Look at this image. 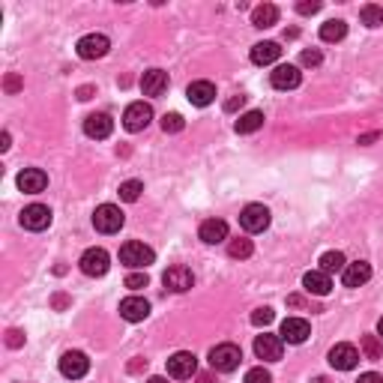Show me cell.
Wrapping results in <instances>:
<instances>
[{
  "instance_id": "5b68a950",
  "label": "cell",
  "mask_w": 383,
  "mask_h": 383,
  "mask_svg": "<svg viewBox=\"0 0 383 383\" xmlns=\"http://www.w3.org/2000/svg\"><path fill=\"white\" fill-rule=\"evenodd\" d=\"M78 267H81L84 276L99 279V276H105V272H108V267H111V258H108L105 249H96V245H93V249H87L84 254H81Z\"/></svg>"
},
{
  "instance_id": "ab89813d",
  "label": "cell",
  "mask_w": 383,
  "mask_h": 383,
  "mask_svg": "<svg viewBox=\"0 0 383 383\" xmlns=\"http://www.w3.org/2000/svg\"><path fill=\"white\" fill-rule=\"evenodd\" d=\"M3 87H6V93H18V90H21V78H18V75H6Z\"/></svg>"
},
{
  "instance_id": "f6af8a7d",
  "label": "cell",
  "mask_w": 383,
  "mask_h": 383,
  "mask_svg": "<svg viewBox=\"0 0 383 383\" xmlns=\"http://www.w3.org/2000/svg\"><path fill=\"white\" fill-rule=\"evenodd\" d=\"M377 141V132H368V135H359V144H371Z\"/></svg>"
},
{
  "instance_id": "ffe728a7",
  "label": "cell",
  "mask_w": 383,
  "mask_h": 383,
  "mask_svg": "<svg viewBox=\"0 0 383 383\" xmlns=\"http://www.w3.org/2000/svg\"><path fill=\"white\" fill-rule=\"evenodd\" d=\"M198 236L204 240L207 245H218L227 240V222H222V218H207V222H200V231Z\"/></svg>"
},
{
  "instance_id": "d590c367",
  "label": "cell",
  "mask_w": 383,
  "mask_h": 383,
  "mask_svg": "<svg viewBox=\"0 0 383 383\" xmlns=\"http://www.w3.org/2000/svg\"><path fill=\"white\" fill-rule=\"evenodd\" d=\"M150 285V279H147V272H129V276H126V288L129 290H141V288H147Z\"/></svg>"
},
{
  "instance_id": "484cf974",
  "label": "cell",
  "mask_w": 383,
  "mask_h": 383,
  "mask_svg": "<svg viewBox=\"0 0 383 383\" xmlns=\"http://www.w3.org/2000/svg\"><path fill=\"white\" fill-rule=\"evenodd\" d=\"M261 126H263V111H245V114H240L234 129L240 135H252V132H258Z\"/></svg>"
},
{
  "instance_id": "9c48e42d",
  "label": "cell",
  "mask_w": 383,
  "mask_h": 383,
  "mask_svg": "<svg viewBox=\"0 0 383 383\" xmlns=\"http://www.w3.org/2000/svg\"><path fill=\"white\" fill-rule=\"evenodd\" d=\"M90 371V359H87V353H81V351H69V353H63L60 357V375L63 377H69V380H81Z\"/></svg>"
},
{
  "instance_id": "83f0119b",
  "label": "cell",
  "mask_w": 383,
  "mask_h": 383,
  "mask_svg": "<svg viewBox=\"0 0 383 383\" xmlns=\"http://www.w3.org/2000/svg\"><path fill=\"white\" fill-rule=\"evenodd\" d=\"M344 267H348V261H344L342 252H324L321 254V270L326 272V276H333V272H344Z\"/></svg>"
},
{
  "instance_id": "7c38bea8",
  "label": "cell",
  "mask_w": 383,
  "mask_h": 383,
  "mask_svg": "<svg viewBox=\"0 0 383 383\" xmlns=\"http://www.w3.org/2000/svg\"><path fill=\"white\" fill-rule=\"evenodd\" d=\"M162 285L168 290H174V294H186V290L195 285V276H192V270L183 267V263H177V267H168L165 276H162Z\"/></svg>"
},
{
  "instance_id": "7bdbcfd3",
  "label": "cell",
  "mask_w": 383,
  "mask_h": 383,
  "mask_svg": "<svg viewBox=\"0 0 383 383\" xmlns=\"http://www.w3.org/2000/svg\"><path fill=\"white\" fill-rule=\"evenodd\" d=\"M9 348H18V344H21V333H18V330H9Z\"/></svg>"
},
{
  "instance_id": "8fae6325",
  "label": "cell",
  "mask_w": 383,
  "mask_h": 383,
  "mask_svg": "<svg viewBox=\"0 0 383 383\" xmlns=\"http://www.w3.org/2000/svg\"><path fill=\"white\" fill-rule=\"evenodd\" d=\"M299 81H303V72H299V66H294V63H281V66L270 72V84L276 90H297Z\"/></svg>"
},
{
  "instance_id": "8d00e7d4",
  "label": "cell",
  "mask_w": 383,
  "mask_h": 383,
  "mask_svg": "<svg viewBox=\"0 0 383 383\" xmlns=\"http://www.w3.org/2000/svg\"><path fill=\"white\" fill-rule=\"evenodd\" d=\"M299 63H303V66H321V63H324V54L317 51V48H306L303 54H299Z\"/></svg>"
},
{
  "instance_id": "7a4b0ae2",
  "label": "cell",
  "mask_w": 383,
  "mask_h": 383,
  "mask_svg": "<svg viewBox=\"0 0 383 383\" xmlns=\"http://www.w3.org/2000/svg\"><path fill=\"white\" fill-rule=\"evenodd\" d=\"M153 261H156V252L138 240H129L120 245V263H126L129 270H147Z\"/></svg>"
},
{
  "instance_id": "e575fe53",
  "label": "cell",
  "mask_w": 383,
  "mask_h": 383,
  "mask_svg": "<svg viewBox=\"0 0 383 383\" xmlns=\"http://www.w3.org/2000/svg\"><path fill=\"white\" fill-rule=\"evenodd\" d=\"M245 383H272V375L263 366H258V368L245 371Z\"/></svg>"
},
{
  "instance_id": "7402d4cb",
  "label": "cell",
  "mask_w": 383,
  "mask_h": 383,
  "mask_svg": "<svg viewBox=\"0 0 383 383\" xmlns=\"http://www.w3.org/2000/svg\"><path fill=\"white\" fill-rule=\"evenodd\" d=\"M186 96H189L192 105L207 108L216 99V84H213V81H192L189 90H186Z\"/></svg>"
},
{
  "instance_id": "5bb4252c",
  "label": "cell",
  "mask_w": 383,
  "mask_h": 383,
  "mask_svg": "<svg viewBox=\"0 0 383 383\" xmlns=\"http://www.w3.org/2000/svg\"><path fill=\"white\" fill-rule=\"evenodd\" d=\"M15 183L24 195H39V192H45V186H48V174H45L42 168H24Z\"/></svg>"
},
{
  "instance_id": "d4e9b609",
  "label": "cell",
  "mask_w": 383,
  "mask_h": 383,
  "mask_svg": "<svg viewBox=\"0 0 383 383\" xmlns=\"http://www.w3.org/2000/svg\"><path fill=\"white\" fill-rule=\"evenodd\" d=\"M279 21V6H272V3H261V6H254L252 9V24L254 27H272Z\"/></svg>"
},
{
  "instance_id": "52a82bcc",
  "label": "cell",
  "mask_w": 383,
  "mask_h": 383,
  "mask_svg": "<svg viewBox=\"0 0 383 383\" xmlns=\"http://www.w3.org/2000/svg\"><path fill=\"white\" fill-rule=\"evenodd\" d=\"M153 120V108L147 102H132L129 108L123 111V126L126 132H144Z\"/></svg>"
},
{
  "instance_id": "f546056e",
  "label": "cell",
  "mask_w": 383,
  "mask_h": 383,
  "mask_svg": "<svg viewBox=\"0 0 383 383\" xmlns=\"http://www.w3.org/2000/svg\"><path fill=\"white\" fill-rule=\"evenodd\" d=\"M252 252H254V245H252V240H245V236L227 243V254H231V258H236V261H245Z\"/></svg>"
},
{
  "instance_id": "30bf717a",
  "label": "cell",
  "mask_w": 383,
  "mask_h": 383,
  "mask_svg": "<svg viewBox=\"0 0 383 383\" xmlns=\"http://www.w3.org/2000/svg\"><path fill=\"white\" fill-rule=\"evenodd\" d=\"M281 351H285V342H281V335H270L263 333L254 339V357L263 359V362H279L281 359Z\"/></svg>"
},
{
  "instance_id": "b9f144b4",
  "label": "cell",
  "mask_w": 383,
  "mask_h": 383,
  "mask_svg": "<svg viewBox=\"0 0 383 383\" xmlns=\"http://www.w3.org/2000/svg\"><path fill=\"white\" fill-rule=\"evenodd\" d=\"M144 368H147V359H132V362H129V371H132V375H138V371H144Z\"/></svg>"
},
{
  "instance_id": "7dc6e473",
  "label": "cell",
  "mask_w": 383,
  "mask_h": 383,
  "mask_svg": "<svg viewBox=\"0 0 383 383\" xmlns=\"http://www.w3.org/2000/svg\"><path fill=\"white\" fill-rule=\"evenodd\" d=\"M198 383H213V377H209V375H200V377H198Z\"/></svg>"
},
{
  "instance_id": "6da1fadb",
  "label": "cell",
  "mask_w": 383,
  "mask_h": 383,
  "mask_svg": "<svg viewBox=\"0 0 383 383\" xmlns=\"http://www.w3.org/2000/svg\"><path fill=\"white\" fill-rule=\"evenodd\" d=\"M243 362V351L236 348V344L225 342V344H216L213 351H209V366L216 371H222V375H231V371L240 368Z\"/></svg>"
},
{
  "instance_id": "c3c4849f",
  "label": "cell",
  "mask_w": 383,
  "mask_h": 383,
  "mask_svg": "<svg viewBox=\"0 0 383 383\" xmlns=\"http://www.w3.org/2000/svg\"><path fill=\"white\" fill-rule=\"evenodd\" d=\"M147 383H168V380H165V377H150Z\"/></svg>"
},
{
  "instance_id": "e0dca14e",
  "label": "cell",
  "mask_w": 383,
  "mask_h": 383,
  "mask_svg": "<svg viewBox=\"0 0 383 383\" xmlns=\"http://www.w3.org/2000/svg\"><path fill=\"white\" fill-rule=\"evenodd\" d=\"M111 132H114V120H111L108 114H102V111H99V114H90L87 120H84V135H87V138L105 141Z\"/></svg>"
},
{
  "instance_id": "bcb514c9",
  "label": "cell",
  "mask_w": 383,
  "mask_h": 383,
  "mask_svg": "<svg viewBox=\"0 0 383 383\" xmlns=\"http://www.w3.org/2000/svg\"><path fill=\"white\" fill-rule=\"evenodd\" d=\"M0 150H9V132L0 135Z\"/></svg>"
},
{
  "instance_id": "cb8c5ba5",
  "label": "cell",
  "mask_w": 383,
  "mask_h": 383,
  "mask_svg": "<svg viewBox=\"0 0 383 383\" xmlns=\"http://www.w3.org/2000/svg\"><path fill=\"white\" fill-rule=\"evenodd\" d=\"M279 57H281L279 42H258V45H252V63H254V66H270V63H276Z\"/></svg>"
},
{
  "instance_id": "4316f807",
  "label": "cell",
  "mask_w": 383,
  "mask_h": 383,
  "mask_svg": "<svg viewBox=\"0 0 383 383\" xmlns=\"http://www.w3.org/2000/svg\"><path fill=\"white\" fill-rule=\"evenodd\" d=\"M344 36H348V24H344L342 18H333V21H326L321 27V39L324 42H342Z\"/></svg>"
},
{
  "instance_id": "2e32d148",
  "label": "cell",
  "mask_w": 383,
  "mask_h": 383,
  "mask_svg": "<svg viewBox=\"0 0 383 383\" xmlns=\"http://www.w3.org/2000/svg\"><path fill=\"white\" fill-rule=\"evenodd\" d=\"M308 335H312V326L303 317H285V324H281V342L288 344H303Z\"/></svg>"
},
{
  "instance_id": "277c9868",
  "label": "cell",
  "mask_w": 383,
  "mask_h": 383,
  "mask_svg": "<svg viewBox=\"0 0 383 383\" xmlns=\"http://www.w3.org/2000/svg\"><path fill=\"white\" fill-rule=\"evenodd\" d=\"M108 48H111V39H108L105 33H87V36H81L75 45L81 60H99L108 54Z\"/></svg>"
},
{
  "instance_id": "d6a6232c",
  "label": "cell",
  "mask_w": 383,
  "mask_h": 383,
  "mask_svg": "<svg viewBox=\"0 0 383 383\" xmlns=\"http://www.w3.org/2000/svg\"><path fill=\"white\" fill-rule=\"evenodd\" d=\"M183 126H186V120H183V117H180L177 111H171V114L162 117V132H171V135H174V132H183Z\"/></svg>"
},
{
  "instance_id": "ee69618b",
  "label": "cell",
  "mask_w": 383,
  "mask_h": 383,
  "mask_svg": "<svg viewBox=\"0 0 383 383\" xmlns=\"http://www.w3.org/2000/svg\"><path fill=\"white\" fill-rule=\"evenodd\" d=\"M90 96H93V87H81V90H78V99H81V102H87Z\"/></svg>"
},
{
  "instance_id": "4fadbf2b",
  "label": "cell",
  "mask_w": 383,
  "mask_h": 383,
  "mask_svg": "<svg viewBox=\"0 0 383 383\" xmlns=\"http://www.w3.org/2000/svg\"><path fill=\"white\" fill-rule=\"evenodd\" d=\"M51 225V209L45 204H30L21 209V227L27 231H45Z\"/></svg>"
},
{
  "instance_id": "74e56055",
  "label": "cell",
  "mask_w": 383,
  "mask_h": 383,
  "mask_svg": "<svg viewBox=\"0 0 383 383\" xmlns=\"http://www.w3.org/2000/svg\"><path fill=\"white\" fill-rule=\"evenodd\" d=\"M297 12H299V15H315V12H321V0H299V3H297Z\"/></svg>"
},
{
  "instance_id": "603a6c76",
  "label": "cell",
  "mask_w": 383,
  "mask_h": 383,
  "mask_svg": "<svg viewBox=\"0 0 383 383\" xmlns=\"http://www.w3.org/2000/svg\"><path fill=\"white\" fill-rule=\"evenodd\" d=\"M303 288H306V294L326 297L333 290V279L326 276L324 270H312V272H306V276H303Z\"/></svg>"
},
{
  "instance_id": "836d02e7",
  "label": "cell",
  "mask_w": 383,
  "mask_h": 383,
  "mask_svg": "<svg viewBox=\"0 0 383 383\" xmlns=\"http://www.w3.org/2000/svg\"><path fill=\"white\" fill-rule=\"evenodd\" d=\"M272 317H276V312H272L270 306H263V308H254L252 324H254V326H270V324H272Z\"/></svg>"
},
{
  "instance_id": "681fc988",
  "label": "cell",
  "mask_w": 383,
  "mask_h": 383,
  "mask_svg": "<svg viewBox=\"0 0 383 383\" xmlns=\"http://www.w3.org/2000/svg\"><path fill=\"white\" fill-rule=\"evenodd\" d=\"M377 335H380V339H383V317H380V321H377Z\"/></svg>"
},
{
  "instance_id": "44dd1931",
  "label": "cell",
  "mask_w": 383,
  "mask_h": 383,
  "mask_svg": "<svg viewBox=\"0 0 383 383\" xmlns=\"http://www.w3.org/2000/svg\"><path fill=\"white\" fill-rule=\"evenodd\" d=\"M168 90V72L162 69H147L141 78V93L144 96H162Z\"/></svg>"
},
{
  "instance_id": "f1b7e54d",
  "label": "cell",
  "mask_w": 383,
  "mask_h": 383,
  "mask_svg": "<svg viewBox=\"0 0 383 383\" xmlns=\"http://www.w3.org/2000/svg\"><path fill=\"white\" fill-rule=\"evenodd\" d=\"M141 192H144L141 180H126V183H120V189H117V195H120V200H126V204H135V200L141 198Z\"/></svg>"
},
{
  "instance_id": "d6986e66",
  "label": "cell",
  "mask_w": 383,
  "mask_h": 383,
  "mask_svg": "<svg viewBox=\"0 0 383 383\" xmlns=\"http://www.w3.org/2000/svg\"><path fill=\"white\" fill-rule=\"evenodd\" d=\"M368 279H371V263H366V261H353V263H348V267H344V272H342L344 288H362Z\"/></svg>"
},
{
  "instance_id": "8992f818",
  "label": "cell",
  "mask_w": 383,
  "mask_h": 383,
  "mask_svg": "<svg viewBox=\"0 0 383 383\" xmlns=\"http://www.w3.org/2000/svg\"><path fill=\"white\" fill-rule=\"evenodd\" d=\"M240 225H243V231H249V234L267 231V227H270V209L263 207V204H249V207H243Z\"/></svg>"
},
{
  "instance_id": "9a60e30c",
  "label": "cell",
  "mask_w": 383,
  "mask_h": 383,
  "mask_svg": "<svg viewBox=\"0 0 383 383\" xmlns=\"http://www.w3.org/2000/svg\"><path fill=\"white\" fill-rule=\"evenodd\" d=\"M357 362H359V351L353 348V344H335V348L330 351V366L333 368H339V371H351V368H357Z\"/></svg>"
},
{
  "instance_id": "ba28073f",
  "label": "cell",
  "mask_w": 383,
  "mask_h": 383,
  "mask_svg": "<svg viewBox=\"0 0 383 383\" xmlns=\"http://www.w3.org/2000/svg\"><path fill=\"white\" fill-rule=\"evenodd\" d=\"M195 371H198L195 353L177 351V353H171V357H168V375L174 377V380H189L192 375H195Z\"/></svg>"
},
{
  "instance_id": "3957f363",
  "label": "cell",
  "mask_w": 383,
  "mask_h": 383,
  "mask_svg": "<svg viewBox=\"0 0 383 383\" xmlns=\"http://www.w3.org/2000/svg\"><path fill=\"white\" fill-rule=\"evenodd\" d=\"M123 222H126L123 209L114 204H102V207H96V213H93V227L99 234H117L123 227Z\"/></svg>"
},
{
  "instance_id": "1f68e13d",
  "label": "cell",
  "mask_w": 383,
  "mask_h": 383,
  "mask_svg": "<svg viewBox=\"0 0 383 383\" xmlns=\"http://www.w3.org/2000/svg\"><path fill=\"white\" fill-rule=\"evenodd\" d=\"M380 335H362V342H359V348L362 353H366V359H380L383 357V348H380Z\"/></svg>"
},
{
  "instance_id": "ac0fdd59",
  "label": "cell",
  "mask_w": 383,
  "mask_h": 383,
  "mask_svg": "<svg viewBox=\"0 0 383 383\" xmlns=\"http://www.w3.org/2000/svg\"><path fill=\"white\" fill-rule=\"evenodd\" d=\"M147 315H150V303L144 297H126L120 303V317H123V321H129V324H138Z\"/></svg>"
},
{
  "instance_id": "60d3db41",
  "label": "cell",
  "mask_w": 383,
  "mask_h": 383,
  "mask_svg": "<svg viewBox=\"0 0 383 383\" xmlns=\"http://www.w3.org/2000/svg\"><path fill=\"white\" fill-rule=\"evenodd\" d=\"M357 383H383V377L377 375V371H366V375H359Z\"/></svg>"
},
{
  "instance_id": "4dcf8cb0",
  "label": "cell",
  "mask_w": 383,
  "mask_h": 383,
  "mask_svg": "<svg viewBox=\"0 0 383 383\" xmlns=\"http://www.w3.org/2000/svg\"><path fill=\"white\" fill-rule=\"evenodd\" d=\"M359 18H362V24H366V27H380L383 24V6L366 3V6H362V12H359Z\"/></svg>"
},
{
  "instance_id": "f35d334b",
  "label": "cell",
  "mask_w": 383,
  "mask_h": 383,
  "mask_svg": "<svg viewBox=\"0 0 383 383\" xmlns=\"http://www.w3.org/2000/svg\"><path fill=\"white\" fill-rule=\"evenodd\" d=\"M243 105H245V96H231V99L225 102V111H227V114H234V111H240Z\"/></svg>"
}]
</instances>
